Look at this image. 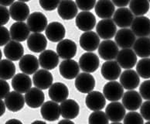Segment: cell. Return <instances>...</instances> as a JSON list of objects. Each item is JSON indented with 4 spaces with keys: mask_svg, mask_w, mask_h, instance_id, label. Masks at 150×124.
<instances>
[{
    "mask_svg": "<svg viewBox=\"0 0 150 124\" xmlns=\"http://www.w3.org/2000/svg\"><path fill=\"white\" fill-rule=\"evenodd\" d=\"M97 33L101 39L110 40L115 36L117 33L116 24L111 19H103L98 23L96 26Z\"/></svg>",
    "mask_w": 150,
    "mask_h": 124,
    "instance_id": "obj_1",
    "label": "cell"
},
{
    "mask_svg": "<svg viewBox=\"0 0 150 124\" xmlns=\"http://www.w3.org/2000/svg\"><path fill=\"white\" fill-rule=\"evenodd\" d=\"M100 64L98 57L92 52H86L79 58V66L84 72L93 73L98 70Z\"/></svg>",
    "mask_w": 150,
    "mask_h": 124,
    "instance_id": "obj_2",
    "label": "cell"
},
{
    "mask_svg": "<svg viewBox=\"0 0 150 124\" xmlns=\"http://www.w3.org/2000/svg\"><path fill=\"white\" fill-rule=\"evenodd\" d=\"M47 18L40 12L31 13L27 19V26L33 33H41L44 31L48 26Z\"/></svg>",
    "mask_w": 150,
    "mask_h": 124,
    "instance_id": "obj_3",
    "label": "cell"
},
{
    "mask_svg": "<svg viewBox=\"0 0 150 124\" xmlns=\"http://www.w3.org/2000/svg\"><path fill=\"white\" fill-rule=\"evenodd\" d=\"M124 88L121 83L115 81H110L105 85L103 94L106 99L111 102H118L124 95Z\"/></svg>",
    "mask_w": 150,
    "mask_h": 124,
    "instance_id": "obj_4",
    "label": "cell"
},
{
    "mask_svg": "<svg viewBox=\"0 0 150 124\" xmlns=\"http://www.w3.org/2000/svg\"><path fill=\"white\" fill-rule=\"evenodd\" d=\"M75 88L81 93H90L95 87V79L90 73L82 72L75 79Z\"/></svg>",
    "mask_w": 150,
    "mask_h": 124,
    "instance_id": "obj_5",
    "label": "cell"
},
{
    "mask_svg": "<svg viewBox=\"0 0 150 124\" xmlns=\"http://www.w3.org/2000/svg\"><path fill=\"white\" fill-rule=\"evenodd\" d=\"M75 24L81 31H91L96 25V18L92 13L89 11H82L77 14L75 19Z\"/></svg>",
    "mask_w": 150,
    "mask_h": 124,
    "instance_id": "obj_6",
    "label": "cell"
},
{
    "mask_svg": "<svg viewBox=\"0 0 150 124\" xmlns=\"http://www.w3.org/2000/svg\"><path fill=\"white\" fill-rule=\"evenodd\" d=\"M98 54L105 61H112L118 54V46L112 40L102 41L98 47Z\"/></svg>",
    "mask_w": 150,
    "mask_h": 124,
    "instance_id": "obj_7",
    "label": "cell"
},
{
    "mask_svg": "<svg viewBox=\"0 0 150 124\" xmlns=\"http://www.w3.org/2000/svg\"><path fill=\"white\" fill-rule=\"evenodd\" d=\"M77 51V44L70 39H64L57 45V53L64 60L72 59L76 55Z\"/></svg>",
    "mask_w": 150,
    "mask_h": 124,
    "instance_id": "obj_8",
    "label": "cell"
},
{
    "mask_svg": "<svg viewBox=\"0 0 150 124\" xmlns=\"http://www.w3.org/2000/svg\"><path fill=\"white\" fill-rule=\"evenodd\" d=\"M80 46L82 49L88 52H92L100 45V36L95 32L88 31L81 35L79 40Z\"/></svg>",
    "mask_w": 150,
    "mask_h": 124,
    "instance_id": "obj_9",
    "label": "cell"
},
{
    "mask_svg": "<svg viewBox=\"0 0 150 124\" xmlns=\"http://www.w3.org/2000/svg\"><path fill=\"white\" fill-rule=\"evenodd\" d=\"M115 41L118 47L122 49H126L131 48L136 40L132 30L128 28H122L116 33Z\"/></svg>",
    "mask_w": 150,
    "mask_h": 124,
    "instance_id": "obj_10",
    "label": "cell"
},
{
    "mask_svg": "<svg viewBox=\"0 0 150 124\" xmlns=\"http://www.w3.org/2000/svg\"><path fill=\"white\" fill-rule=\"evenodd\" d=\"M80 69L79 64L72 59L64 60L59 66V71L61 76L68 80L76 78L79 75Z\"/></svg>",
    "mask_w": 150,
    "mask_h": 124,
    "instance_id": "obj_11",
    "label": "cell"
},
{
    "mask_svg": "<svg viewBox=\"0 0 150 124\" xmlns=\"http://www.w3.org/2000/svg\"><path fill=\"white\" fill-rule=\"evenodd\" d=\"M46 36L51 42L57 43L63 41L66 35L64 26L60 22H51L46 29Z\"/></svg>",
    "mask_w": 150,
    "mask_h": 124,
    "instance_id": "obj_12",
    "label": "cell"
},
{
    "mask_svg": "<svg viewBox=\"0 0 150 124\" xmlns=\"http://www.w3.org/2000/svg\"><path fill=\"white\" fill-rule=\"evenodd\" d=\"M40 113L42 117L47 121L49 122L56 121L61 115L60 105L54 101H47L41 106Z\"/></svg>",
    "mask_w": 150,
    "mask_h": 124,
    "instance_id": "obj_13",
    "label": "cell"
},
{
    "mask_svg": "<svg viewBox=\"0 0 150 124\" xmlns=\"http://www.w3.org/2000/svg\"><path fill=\"white\" fill-rule=\"evenodd\" d=\"M122 104L129 111H136L142 104V97L134 90H129L122 96Z\"/></svg>",
    "mask_w": 150,
    "mask_h": 124,
    "instance_id": "obj_14",
    "label": "cell"
},
{
    "mask_svg": "<svg viewBox=\"0 0 150 124\" xmlns=\"http://www.w3.org/2000/svg\"><path fill=\"white\" fill-rule=\"evenodd\" d=\"M85 104L91 111H100L106 105V98L101 92L92 91L87 95Z\"/></svg>",
    "mask_w": 150,
    "mask_h": 124,
    "instance_id": "obj_15",
    "label": "cell"
},
{
    "mask_svg": "<svg viewBox=\"0 0 150 124\" xmlns=\"http://www.w3.org/2000/svg\"><path fill=\"white\" fill-rule=\"evenodd\" d=\"M57 13L64 20H70L77 16L78 7L72 0H62L57 7Z\"/></svg>",
    "mask_w": 150,
    "mask_h": 124,
    "instance_id": "obj_16",
    "label": "cell"
},
{
    "mask_svg": "<svg viewBox=\"0 0 150 124\" xmlns=\"http://www.w3.org/2000/svg\"><path fill=\"white\" fill-rule=\"evenodd\" d=\"M101 73L105 79L108 81H115L120 77L122 68L117 61L114 60L106 61L101 66Z\"/></svg>",
    "mask_w": 150,
    "mask_h": 124,
    "instance_id": "obj_17",
    "label": "cell"
},
{
    "mask_svg": "<svg viewBox=\"0 0 150 124\" xmlns=\"http://www.w3.org/2000/svg\"><path fill=\"white\" fill-rule=\"evenodd\" d=\"M30 8L26 2H15L10 6L9 13L11 18L17 22H23L30 16Z\"/></svg>",
    "mask_w": 150,
    "mask_h": 124,
    "instance_id": "obj_18",
    "label": "cell"
},
{
    "mask_svg": "<svg viewBox=\"0 0 150 124\" xmlns=\"http://www.w3.org/2000/svg\"><path fill=\"white\" fill-rule=\"evenodd\" d=\"M59 55L52 50H45L41 52L39 57V62L41 68L47 71L56 68L59 63Z\"/></svg>",
    "mask_w": 150,
    "mask_h": 124,
    "instance_id": "obj_19",
    "label": "cell"
},
{
    "mask_svg": "<svg viewBox=\"0 0 150 124\" xmlns=\"http://www.w3.org/2000/svg\"><path fill=\"white\" fill-rule=\"evenodd\" d=\"M116 59L121 68L125 70L132 68L137 63V55L135 51L130 48L121 50L118 52Z\"/></svg>",
    "mask_w": 150,
    "mask_h": 124,
    "instance_id": "obj_20",
    "label": "cell"
},
{
    "mask_svg": "<svg viewBox=\"0 0 150 124\" xmlns=\"http://www.w3.org/2000/svg\"><path fill=\"white\" fill-rule=\"evenodd\" d=\"M134 19L132 11L125 7L118 8L114 13L113 21L116 26L121 28H127L132 26Z\"/></svg>",
    "mask_w": 150,
    "mask_h": 124,
    "instance_id": "obj_21",
    "label": "cell"
},
{
    "mask_svg": "<svg viewBox=\"0 0 150 124\" xmlns=\"http://www.w3.org/2000/svg\"><path fill=\"white\" fill-rule=\"evenodd\" d=\"M132 30L135 36L146 37L150 34V19L146 16H137L132 24Z\"/></svg>",
    "mask_w": 150,
    "mask_h": 124,
    "instance_id": "obj_22",
    "label": "cell"
},
{
    "mask_svg": "<svg viewBox=\"0 0 150 124\" xmlns=\"http://www.w3.org/2000/svg\"><path fill=\"white\" fill-rule=\"evenodd\" d=\"M4 99L7 109L13 113L20 111L23 108L24 104L26 103L25 96H23L22 93L16 91L9 92Z\"/></svg>",
    "mask_w": 150,
    "mask_h": 124,
    "instance_id": "obj_23",
    "label": "cell"
},
{
    "mask_svg": "<svg viewBox=\"0 0 150 124\" xmlns=\"http://www.w3.org/2000/svg\"><path fill=\"white\" fill-rule=\"evenodd\" d=\"M105 113L112 122H121L126 115L125 108L119 102H112L107 105Z\"/></svg>",
    "mask_w": 150,
    "mask_h": 124,
    "instance_id": "obj_24",
    "label": "cell"
},
{
    "mask_svg": "<svg viewBox=\"0 0 150 124\" xmlns=\"http://www.w3.org/2000/svg\"><path fill=\"white\" fill-rule=\"evenodd\" d=\"M54 77L49 71L45 69L38 70L33 77V81L35 87L41 90H46L50 88L53 85Z\"/></svg>",
    "mask_w": 150,
    "mask_h": 124,
    "instance_id": "obj_25",
    "label": "cell"
},
{
    "mask_svg": "<svg viewBox=\"0 0 150 124\" xmlns=\"http://www.w3.org/2000/svg\"><path fill=\"white\" fill-rule=\"evenodd\" d=\"M139 77L137 71L132 69H127L121 75L120 83L125 89L133 90L139 87L140 83Z\"/></svg>",
    "mask_w": 150,
    "mask_h": 124,
    "instance_id": "obj_26",
    "label": "cell"
},
{
    "mask_svg": "<svg viewBox=\"0 0 150 124\" xmlns=\"http://www.w3.org/2000/svg\"><path fill=\"white\" fill-rule=\"evenodd\" d=\"M3 52L7 59L12 61H17L23 57L24 47L18 41H11L5 45Z\"/></svg>",
    "mask_w": 150,
    "mask_h": 124,
    "instance_id": "obj_27",
    "label": "cell"
},
{
    "mask_svg": "<svg viewBox=\"0 0 150 124\" xmlns=\"http://www.w3.org/2000/svg\"><path fill=\"white\" fill-rule=\"evenodd\" d=\"M11 39L18 42H23L30 36V28L24 22H16L11 26L9 30Z\"/></svg>",
    "mask_w": 150,
    "mask_h": 124,
    "instance_id": "obj_28",
    "label": "cell"
},
{
    "mask_svg": "<svg viewBox=\"0 0 150 124\" xmlns=\"http://www.w3.org/2000/svg\"><path fill=\"white\" fill-rule=\"evenodd\" d=\"M40 62L37 57L32 54H26L19 60V67L20 71L26 75H33L38 71Z\"/></svg>",
    "mask_w": 150,
    "mask_h": 124,
    "instance_id": "obj_29",
    "label": "cell"
},
{
    "mask_svg": "<svg viewBox=\"0 0 150 124\" xmlns=\"http://www.w3.org/2000/svg\"><path fill=\"white\" fill-rule=\"evenodd\" d=\"M25 101L26 105L32 109H37L42 106L44 103L45 95L43 91L38 88H31L25 93Z\"/></svg>",
    "mask_w": 150,
    "mask_h": 124,
    "instance_id": "obj_30",
    "label": "cell"
},
{
    "mask_svg": "<svg viewBox=\"0 0 150 124\" xmlns=\"http://www.w3.org/2000/svg\"><path fill=\"white\" fill-rule=\"evenodd\" d=\"M48 95L52 101L61 103L68 97L69 90L66 85L62 82H56L50 87Z\"/></svg>",
    "mask_w": 150,
    "mask_h": 124,
    "instance_id": "obj_31",
    "label": "cell"
},
{
    "mask_svg": "<svg viewBox=\"0 0 150 124\" xmlns=\"http://www.w3.org/2000/svg\"><path fill=\"white\" fill-rule=\"evenodd\" d=\"M27 47L31 51L40 53L47 48V40L41 33H33L27 39Z\"/></svg>",
    "mask_w": 150,
    "mask_h": 124,
    "instance_id": "obj_32",
    "label": "cell"
},
{
    "mask_svg": "<svg viewBox=\"0 0 150 124\" xmlns=\"http://www.w3.org/2000/svg\"><path fill=\"white\" fill-rule=\"evenodd\" d=\"M60 114L67 120H74L79 115L80 106L74 99H66L60 103Z\"/></svg>",
    "mask_w": 150,
    "mask_h": 124,
    "instance_id": "obj_33",
    "label": "cell"
},
{
    "mask_svg": "<svg viewBox=\"0 0 150 124\" xmlns=\"http://www.w3.org/2000/svg\"><path fill=\"white\" fill-rule=\"evenodd\" d=\"M12 87L14 91L19 93H26L32 87V81L28 75L19 73L12 79Z\"/></svg>",
    "mask_w": 150,
    "mask_h": 124,
    "instance_id": "obj_34",
    "label": "cell"
},
{
    "mask_svg": "<svg viewBox=\"0 0 150 124\" xmlns=\"http://www.w3.org/2000/svg\"><path fill=\"white\" fill-rule=\"evenodd\" d=\"M94 10L96 15L101 19H110L115 13V5L112 0H98Z\"/></svg>",
    "mask_w": 150,
    "mask_h": 124,
    "instance_id": "obj_35",
    "label": "cell"
},
{
    "mask_svg": "<svg viewBox=\"0 0 150 124\" xmlns=\"http://www.w3.org/2000/svg\"><path fill=\"white\" fill-rule=\"evenodd\" d=\"M133 51L136 55L142 58H148L150 56V38L139 37L133 45Z\"/></svg>",
    "mask_w": 150,
    "mask_h": 124,
    "instance_id": "obj_36",
    "label": "cell"
},
{
    "mask_svg": "<svg viewBox=\"0 0 150 124\" xmlns=\"http://www.w3.org/2000/svg\"><path fill=\"white\" fill-rule=\"evenodd\" d=\"M16 66L12 61L2 59L0 61V78L2 80H9L15 76Z\"/></svg>",
    "mask_w": 150,
    "mask_h": 124,
    "instance_id": "obj_37",
    "label": "cell"
},
{
    "mask_svg": "<svg viewBox=\"0 0 150 124\" xmlns=\"http://www.w3.org/2000/svg\"><path fill=\"white\" fill-rule=\"evenodd\" d=\"M129 9L134 15L142 16L149 10V0H131L129 3Z\"/></svg>",
    "mask_w": 150,
    "mask_h": 124,
    "instance_id": "obj_38",
    "label": "cell"
},
{
    "mask_svg": "<svg viewBox=\"0 0 150 124\" xmlns=\"http://www.w3.org/2000/svg\"><path fill=\"white\" fill-rule=\"evenodd\" d=\"M136 71L144 79L150 78V58H142L136 64Z\"/></svg>",
    "mask_w": 150,
    "mask_h": 124,
    "instance_id": "obj_39",
    "label": "cell"
},
{
    "mask_svg": "<svg viewBox=\"0 0 150 124\" xmlns=\"http://www.w3.org/2000/svg\"><path fill=\"white\" fill-rule=\"evenodd\" d=\"M108 122L109 119L101 110L94 111L88 118V124H108Z\"/></svg>",
    "mask_w": 150,
    "mask_h": 124,
    "instance_id": "obj_40",
    "label": "cell"
},
{
    "mask_svg": "<svg viewBox=\"0 0 150 124\" xmlns=\"http://www.w3.org/2000/svg\"><path fill=\"white\" fill-rule=\"evenodd\" d=\"M123 124H144L143 117L137 112L131 111L127 113L123 120Z\"/></svg>",
    "mask_w": 150,
    "mask_h": 124,
    "instance_id": "obj_41",
    "label": "cell"
},
{
    "mask_svg": "<svg viewBox=\"0 0 150 124\" xmlns=\"http://www.w3.org/2000/svg\"><path fill=\"white\" fill-rule=\"evenodd\" d=\"M39 3L44 10L53 11L58 7L60 0H39Z\"/></svg>",
    "mask_w": 150,
    "mask_h": 124,
    "instance_id": "obj_42",
    "label": "cell"
},
{
    "mask_svg": "<svg viewBox=\"0 0 150 124\" xmlns=\"http://www.w3.org/2000/svg\"><path fill=\"white\" fill-rule=\"evenodd\" d=\"M77 7L82 11H90L96 5V0H76Z\"/></svg>",
    "mask_w": 150,
    "mask_h": 124,
    "instance_id": "obj_43",
    "label": "cell"
},
{
    "mask_svg": "<svg viewBox=\"0 0 150 124\" xmlns=\"http://www.w3.org/2000/svg\"><path fill=\"white\" fill-rule=\"evenodd\" d=\"M141 96L146 100H150V80L144 81L139 87Z\"/></svg>",
    "mask_w": 150,
    "mask_h": 124,
    "instance_id": "obj_44",
    "label": "cell"
},
{
    "mask_svg": "<svg viewBox=\"0 0 150 124\" xmlns=\"http://www.w3.org/2000/svg\"><path fill=\"white\" fill-rule=\"evenodd\" d=\"M11 39L10 32L6 27L1 26L0 27V46L2 47L9 43Z\"/></svg>",
    "mask_w": 150,
    "mask_h": 124,
    "instance_id": "obj_45",
    "label": "cell"
},
{
    "mask_svg": "<svg viewBox=\"0 0 150 124\" xmlns=\"http://www.w3.org/2000/svg\"><path fill=\"white\" fill-rule=\"evenodd\" d=\"M140 114L145 120L150 121V100L146 101L140 107Z\"/></svg>",
    "mask_w": 150,
    "mask_h": 124,
    "instance_id": "obj_46",
    "label": "cell"
},
{
    "mask_svg": "<svg viewBox=\"0 0 150 124\" xmlns=\"http://www.w3.org/2000/svg\"><path fill=\"white\" fill-rule=\"evenodd\" d=\"M10 13L6 6H0V25L4 26L9 20Z\"/></svg>",
    "mask_w": 150,
    "mask_h": 124,
    "instance_id": "obj_47",
    "label": "cell"
},
{
    "mask_svg": "<svg viewBox=\"0 0 150 124\" xmlns=\"http://www.w3.org/2000/svg\"><path fill=\"white\" fill-rule=\"evenodd\" d=\"M10 87L9 83L6 80H0V98H5L9 93Z\"/></svg>",
    "mask_w": 150,
    "mask_h": 124,
    "instance_id": "obj_48",
    "label": "cell"
},
{
    "mask_svg": "<svg viewBox=\"0 0 150 124\" xmlns=\"http://www.w3.org/2000/svg\"><path fill=\"white\" fill-rule=\"evenodd\" d=\"M131 0H112V2H113L114 5L116 6L119 7V8H122V7L127 6V5L130 3Z\"/></svg>",
    "mask_w": 150,
    "mask_h": 124,
    "instance_id": "obj_49",
    "label": "cell"
},
{
    "mask_svg": "<svg viewBox=\"0 0 150 124\" xmlns=\"http://www.w3.org/2000/svg\"><path fill=\"white\" fill-rule=\"evenodd\" d=\"M15 0H0V4L2 6H8L14 3Z\"/></svg>",
    "mask_w": 150,
    "mask_h": 124,
    "instance_id": "obj_50",
    "label": "cell"
},
{
    "mask_svg": "<svg viewBox=\"0 0 150 124\" xmlns=\"http://www.w3.org/2000/svg\"><path fill=\"white\" fill-rule=\"evenodd\" d=\"M6 103H5V102H3L2 101V99H1V101H0V108H1V113H0V115L1 116H2V115H4L5 112H6Z\"/></svg>",
    "mask_w": 150,
    "mask_h": 124,
    "instance_id": "obj_51",
    "label": "cell"
},
{
    "mask_svg": "<svg viewBox=\"0 0 150 124\" xmlns=\"http://www.w3.org/2000/svg\"><path fill=\"white\" fill-rule=\"evenodd\" d=\"M5 124H23V123L20 120H16V119H11V120L6 121Z\"/></svg>",
    "mask_w": 150,
    "mask_h": 124,
    "instance_id": "obj_52",
    "label": "cell"
},
{
    "mask_svg": "<svg viewBox=\"0 0 150 124\" xmlns=\"http://www.w3.org/2000/svg\"><path fill=\"white\" fill-rule=\"evenodd\" d=\"M57 124H75L73 121H71V120H67V119H64V120H62L59 121Z\"/></svg>",
    "mask_w": 150,
    "mask_h": 124,
    "instance_id": "obj_53",
    "label": "cell"
},
{
    "mask_svg": "<svg viewBox=\"0 0 150 124\" xmlns=\"http://www.w3.org/2000/svg\"><path fill=\"white\" fill-rule=\"evenodd\" d=\"M31 124H47V123L44 121H41V120H36V121H33Z\"/></svg>",
    "mask_w": 150,
    "mask_h": 124,
    "instance_id": "obj_54",
    "label": "cell"
},
{
    "mask_svg": "<svg viewBox=\"0 0 150 124\" xmlns=\"http://www.w3.org/2000/svg\"><path fill=\"white\" fill-rule=\"evenodd\" d=\"M19 2H29L30 0H19Z\"/></svg>",
    "mask_w": 150,
    "mask_h": 124,
    "instance_id": "obj_55",
    "label": "cell"
},
{
    "mask_svg": "<svg viewBox=\"0 0 150 124\" xmlns=\"http://www.w3.org/2000/svg\"><path fill=\"white\" fill-rule=\"evenodd\" d=\"M111 124H122L120 122H112Z\"/></svg>",
    "mask_w": 150,
    "mask_h": 124,
    "instance_id": "obj_56",
    "label": "cell"
},
{
    "mask_svg": "<svg viewBox=\"0 0 150 124\" xmlns=\"http://www.w3.org/2000/svg\"><path fill=\"white\" fill-rule=\"evenodd\" d=\"M145 124H150V121H148V122L146 123H145Z\"/></svg>",
    "mask_w": 150,
    "mask_h": 124,
    "instance_id": "obj_57",
    "label": "cell"
},
{
    "mask_svg": "<svg viewBox=\"0 0 150 124\" xmlns=\"http://www.w3.org/2000/svg\"><path fill=\"white\" fill-rule=\"evenodd\" d=\"M149 2H150V0H149Z\"/></svg>",
    "mask_w": 150,
    "mask_h": 124,
    "instance_id": "obj_58",
    "label": "cell"
}]
</instances>
